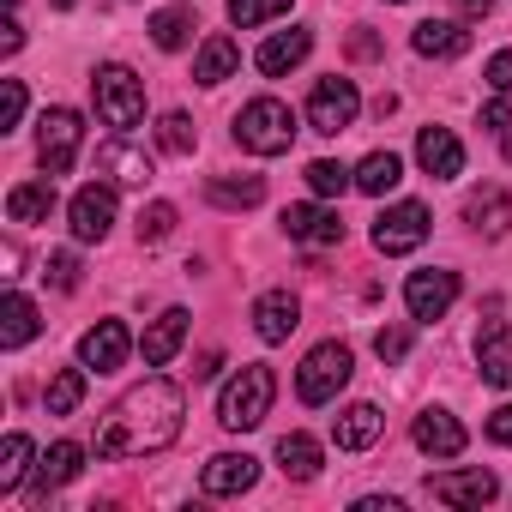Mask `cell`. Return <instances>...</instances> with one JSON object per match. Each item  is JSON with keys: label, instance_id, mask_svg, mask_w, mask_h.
<instances>
[{"label": "cell", "instance_id": "17", "mask_svg": "<svg viewBox=\"0 0 512 512\" xmlns=\"http://www.w3.org/2000/svg\"><path fill=\"white\" fill-rule=\"evenodd\" d=\"M253 476H260V464H253L247 452H217V458L199 470V488H205V494H247Z\"/></svg>", "mask_w": 512, "mask_h": 512}, {"label": "cell", "instance_id": "45", "mask_svg": "<svg viewBox=\"0 0 512 512\" xmlns=\"http://www.w3.org/2000/svg\"><path fill=\"white\" fill-rule=\"evenodd\" d=\"M19 43H25L19 19H7V25H0V55H19Z\"/></svg>", "mask_w": 512, "mask_h": 512}, {"label": "cell", "instance_id": "19", "mask_svg": "<svg viewBox=\"0 0 512 512\" xmlns=\"http://www.w3.org/2000/svg\"><path fill=\"white\" fill-rule=\"evenodd\" d=\"M380 434H386V416H380L374 404H350V410H338V422H332V440H338L344 452H368Z\"/></svg>", "mask_w": 512, "mask_h": 512}, {"label": "cell", "instance_id": "16", "mask_svg": "<svg viewBox=\"0 0 512 512\" xmlns=\"http://www.w3.org/2000/svg\"><path fill=\"white\" fill-rule=\"evenodd\" d=\"M296 326H302V302H296L290 290H272V296L253 302V332H260L266 344H284Z\"/></svg>", "mask_w": 512, "mask_h": 512}, {"label": "cell", "instance_id": "37", "mask_svg": "<svg viewBox=\"0 0 512 512\" xmlns=\"http://www.w3.org/2000/svg\"><path fill=\"white\" fill-rule=\"evenodd\" d=\"M278 13H290V0H229V19H235L241 31L266 25V19H278Z\"/></svg>", "mask_w": 512, "mask_h": 512}, {"label": "cell", "instance_id": "46", "mask_svg": "<svg viewBox=\"0 0 512 512\" xmlns=\"http://www.w3.org/2000/svg\"><path fill=\"white\" fill-rule=\"evenodd\" d=\"M350 55H356V61H374V55H380V43H374L368 31H356V37H350Z\"/></svg>", "mask_w": 512, "mask_h": 512}, {"label": "cell", "instance_id": "8", "mask_svg": "<svg viewBox=\"0 0 512 512\" xmlns=\"http://www.w3.org/2000/svg\"><path fill=\"white\" fill-rule=\"evenodd\" d=\"M422 241H428V205L404 199V205H392V211L374 217V247H380V253H410V247H422Z\"/></svg>", "mask_w": 512, "mask_h": 512}, {"label": "cell", "instance_id": "41", "mask_svg": "<svg viewBox=\"0 0 512 512\" xmlns=\"http://www.w3.org/2000/svg\"><path fill=\"white\" fill-rule=\"evenodd\" d=\"M25 115V79H7V97H0V133H13Z\"/></svg>", "mask_w": 512, "mask_h": 512}, {"label": "cell", "instance_id": "5", "mask_svg": "<svg viewBox=\"0 0 512 512\" xmlns=\"http://www.w3.org/2000/svg\"><path fill=\"white\" fill-rule=\"evenodd\" d=\"M344 386H350V344H320V350H308V362L296 368L302 404H332Z\"/></svg>", "mask_w": 512, "mask_h": 512}, {"label": "cell", "instance_id": "7", "mask_svg": "<svg viewBox=\"0 0 512 512\" xmlns=\"http://www.w3.org/2000/svg\"><path fill=\"white\" fill-rule=\"evenodd\" d=\"M79 139H85V121H79L73 109H49V115H43V133H37L43 169H49V175H67L73 157H79Z\"/></svg>", "mask_w": 512, "mask_h": 512}, {"label": "cell", "instance_id": "28", "mask_svg": "<svg viewBox=\"0 0 512 512\" xmlns=\"http://www.w3.org/2000/svg\"><path fill=\"white\" fill-rule=\"evenodd\" d=\"M404 181V163L392 157V151H368L362 157V169H356V187L368 193V199H380V193H392Z\"/></svg>", "mask_w": 512, "mask_h": 512}, {"label": "cell", "instance_id": "26", "mask_svg": "<svg viewBox=\"0 0 512 512\" xmlns=\"http://www.w3.org/2000/svg\"><path fill=\"white\" fill-rule=\"evenodd\" d=\"M0 320H7V326H0V344H7V350H25V344L37 338V326H43V320H37V302H31V296H19V290L7 296Z\"/></svg>", "mask_w": 512, "mask_h": 512}, {"label": "cell", "instance_id": "48", "mask_svg": "<svg viewBox=\"0 0 512 512\" xmlns=\"http://www.w3.org/2000/svg\"><path fill=\"white\" fill-rule=\"evenodd\" d=\"M211 374H217V350H205V356L193 362V380H211Z\"/></svg>", "mask_w": 512, "mask_h": 512}, {"label": "cell", "instance_id": "32", "mask_svg": "<svg viewBox=\"0 0 512 512\" xmlns=\"http://www.w3.org/2000/svg\"><path fill=\"white\" fill-rule=\"evenodd\" d=\"M43 404H49V416H73V410L85 404V374H79V368H61V374L49 380Z\"/></svg>", "mask_w": 512, "mask_h": 512}, {"label": "cell", "instance_id": "23", "mask_svg": "<svg viewBox=\"0 0 512 512\" xmlns=\"http://www.w3.org/2000/svg\"><path fill=\"white\" fill-rule=\"evenodd\" d=\"M464 217H470L482 235H506V229H512V199H506L500 187H476V193L464 199Z\"/></svg>", "mask_w": 512, "mask_h": 512}, {"label": "cell", "instance_id": "21", "mask_svg": "<svg viewBox=\"0 0 512 512\" xmlns=\"http://www.w3.org/2000/svg\"><path fill=\"white\" fill-rule=\"evenodd\" d=\"M308 49H314V37H308V31H278L272 43H260L253 67H260L266 79H284L290 67H302V61H308Z\"/></svg>", "mask_w": 512, "mask_h": 512}, {"label": "cell", "instance_id": "3", "mask_svg": "<svg viewBox=\"0 0 512 512\" xmlns=\"http://www.w3.org/2000/svg\"><path fill=\"white\" fill-rule=\"evenodd\" d=\"M235 139H241V151H253V157H284V151L296 145V115H290V103L253 97V103L235 115Z\"/></svg>", "mask_w": 512, "mask_h": 512}, {"label": "cell", "instance_id": "6", "mask_svg": "<svg viewBox=\"0 0 512 512\" xmlns=\"http://www.w3.org/2000/svg\"><path fill=\"white\" fill-rule=\"evenodd\" d=\"M356 109H362L356 85L332 73V79H320V85H314V97H308V127H314V133H326V139H338V133L356 121Z\"/></svg>", "mask_w": 512, "mask_h": 512}, {"label": "cell", "instance_id": "43", "mask_svg": "<svg viewBox=\"0 0 512 512\" xmlns=\"http://www.w3.org/2000/svg\"><path fill=\"white\" fill-rule=\"evenodd\" d=\"M488 133H506V121H512V109H506V97H494V103H482V115H476Z\"/></svg>", "mask_w": 512, "mask_h": 512}, {"label": "cell", "instance_id": "29", "mask_svg": "<svg viewBox=\"0 0 512 512\" xmlns=\"http://www.w3.org/2000/svg\"><path fill=\"white\" fill-rule=\"evenodd\" d=\"M235 61H241V55H235L229 37H205V49H199V61H193V79H199V85H223V79L235 73Z\"/></svg>", "mask_w": 512, "mask_h": 512}, {"label": "cell", "instance_id": "13", "mask_svg": "<svg viewBox=\"0 0 512 512\" xmlns=\"http://www.w3.org/2000/svg\"><path fill=\"white\" fill-rule=\"evenodd\" d=\"M476 362L488 386H512V320H488L476 332Z\"/></svg>", "mask_w": 512, "mask_h": 512}, {"label": "cell", "instance_id": "39", "mask_svg": "<svg viewBox=\"0 0 512 512\" xmlns=\"http://www.w3.org/2000/svg\"><path fill=\"white\" fill-rule=\"evenodd\" d=\"M43 278H49L55 290H79V260H73V253H49V260H43Z\"/></svg>", "mask_w": 512, "mask_h": 512}, {"label": "cell", "instance_id": "4", "mask_svg": "<svg viewBox=\"0 0 512 512\" xmlns=\"http://www.w3.org/2000/svg\"><path fill=\"white\" fill-rule=\"evenodd\" d=\"M91 97H97V115H103L115 133L139 127V115H145V85H139L127 67H97V79H91Z\"/></svg>", "mask_w": 512, "mask_h": 512}, {"label": "cell", "instance_id": "18", "mask_svg": "<svg viewBox=\"0 0 512 512\" xmlns=\"http://www.w3.org/2000/svg\"><path fill=\"white\" fill-rule=\"evenodd\" d=\"M284 235H290V241L332 247V241H344V223H338V211H326V205H290V211H284Z\"/></svg>", "mask_w": 512, "mask_h": 512}, {"label": "cell", "instance_id": "20", "mask_svg": "<svg viewBox=\"0 0 512 512\" xmlns=\"http://www.w3.org/2000/svg\"><path fill=\"white\" fill-rule=\"evenodd\" d=\"M410 434H416V446H422L428 458H458V452H464V428H458V416H446V410H422Z\"/></svg>", "mask_w": 512, "mask_h": 512}, {"label": "cell", "instance_id": "40", "mask_svg": "<svg viewBox=\"0 0 512 512\" xmlns=\"http://www.w3.org/2000/svg\"><path fill=\"white\" fill-rule=\"evenodd\" d=\"M374 350H380V362H404L410 356V332L404 326H380L374 332Z\"/></svg>", "mask_w": 512, "mask_h": 512}, {"label": "cell", "instance_id": "35", "mask_svg": "<svg viewBox=\"0 0 512 512\" xmlns=\"http://www.w3.org/2000/svg\"><path fill=\"white\" fill-rule=\"evenodd\" d=\"M308 187H314L320 199H338L344 187H356V175H350L344 163H332V157H320V163H308Z\"/></svg>", "mask_w": 512, "mask_h": 512}, {"label": "cell", "instance_id": "10", "mask_svg": "<svg viewBox=\"0 0 512 512\" xmlns=\"http://www.w3.org/2000/svg\"><path fill=\"white\" fill-rule=\"evenodd\" d=\"M500 494L494 470H446V476H428V500H446V506H488Z\"/></svg>", "mask_w": 512, "mask_h": 512}, {"label": "cell", "instance_id": "33", "mask_svg": "<svg viewBox=\"0 0 512 512\" xmlns=\"http://www.w3.org/2000/svg\"><path fill=\"white\" fill-rule=\"evenodd\" d=\"M31 470V440L25 434H7V446H0V494H13Z\"/></svg>", "mask_w": 512, "mask_h": 512}, {"label": "cell", "instance_id": "27", "mask_svg": "<svg viewBox=\"0 0 512 512\" xmlns=\"http://www.w3.org/2000/svg\"><path fill=\"white\" fill-rule=\"evenodd\" d=\"M55 211V187L49 181H19L13 193H7V217L13 223H43Z\"/></svg>", "mask_w": 512, "mask_h": 512}, {"label": "cell", "instance_id": "44", "mask_svg": "<svg viewBox=\"0 0 512 512\" xmlns=\"http://www.w3.org/2000/svg\"><path fill=\"white\" fill-rule=\"evenodd\" d=\"M488 440H500V446H512V404H500V410L488 416Z\"/></svg>", "mask_w": 512, "mask_h": 512}, {"label": "cell", "instance_id": "42", "mask_svg": "<svg viewBox=\"0 0 512 512\" xmlns=\"http://www.w3.org/2000/svg\"><path fill=\"white\" fill-rule=\"evenodd\" d=\"M482 79H488L500 97H512V49H500V55L488 61V73H482Z\"/></svg>", "mask_w": 512, "mask_h": 512}, {"label": "cell", "instance_id": "49", "mask_svg": "<svg viewBox=\"0 0 512 512\" xmlns=\"http://www.w3.org/2000/svg\"><path fill=\"white\" fill-rule=\"evenodd\" d=\"M55 7H79V0H55Z\"/></svg>", "mask_w": 512, "mask_h": 512}, {"label": "cell", "instance_id": "11", "mask_svg": "<svg viewBox=\"0 0 512 512\" xmlns=\"http://www.w3.org/2000/svg\"><path fill=\"white\" fill-rule=\"evenodd\" d=\"M67 217H73V235L79 241H103L109 229H115V187H79L73 193V205H67Z\"/></svg>", "mask_w": 512, "mask_h": 512}, {"label": "cell", "instance_id": "2", "mask_svg": "<svg viewBox=\"0 0 512 512\" xmlns=\"http://www.w3.org/2000/svg\"><path fill=\"white\" fill-rule=\"evenodd\" d=\"M272 398H278V380H272V368L266 362H247L229 386H223V398H217V422L223 428H260L266 416H272Z\"/></svg>", "mask_w": 512, "mask_h": 512}, {"label": "cell", "instance_id": "25", "mask_svg": "<svg viewBox=\"0 0 512 512\" xmlns=\"http://www.w3.org/2000/svg\"><path fill=\"white\" fill-rule=\"evenodd\" d=\"M278 470H284L290 482H314V476H320V440L284 434V440H278Z\"/></svg>", "mask_w": 512, "mask_h": 512}, {"label": "cell", "instance_id": "38", "mask_svg": "<svg viewBox=\"0 0 512 512\" xmlns=\"http://www.w3.org/2000/svg\"><path fill=\"white\" fill-rule=\"evenodd\" d=\"M169 235H175V205H169V199L145 205V211H139V241L157 247V241H169Z\"/></svg>", "mask_w": 512, "mask_h": 512}, {"label": "cell", "instance_id": "34", "mask_svg": "<svg viewBox=\"0 0 512 512\" xmlns=\"http://www.w3.org/2000/svg\"><path fill=\"white\" fill-rule=\"evenodd\" d=\"M187 37H193V13H187V7H169V13L151 19V43H157V49H181Z\"/></svg>", "mask_w": 512, "mask_h": 512}, {"label": "cell", "instance_id": "30", "mask_svg": "<svg viewBox=\"0 0 512 512\" xmlns=\"http://www.w3.org/2000/svg\"><path fill=\"white\" fill-rule=\"evenodd\" d=\"M205 199H211V205H241V211H247V205L266 199V181H260V175H241V181L211 175V181H205Z\"/></svg>", "mask_w": 512, "mask_h": 512}, {"label": "cell", "instance_id": "47", "mask_svg": "<svg viewBox=\"0 0 512 512\" xmlns=\"http://www.w3.org/2000/svg\"><path fill=\"white\" fill-rule=\"evenodd\" d=\"M458 13H464V19H488V13H494V0H458Z\"/></svg>", "mask_w": 512, "mask_h": 512}, {"label": "cell", "instance_id": "14", "mask_svg": "<svg viewBox=\"0 0 512 512\" xmlns=\"http://www.w3.org/2000/svg\"><path fill=\"white\" fill-rule=\"evenodd\" d=\"M416 163H422L434 181H452V175H464V145L452 139V127H422V139H416Z\"/></svg>", "mask_w": 512, "mask_h": 512}, {"label": "cell", "instance_id": "36", "mask_svg": "<svg viewBox=\"0 0 512 512\" xmlns=\"http://www.w3.org/2000/svg\"><path fill=\"white\" fill-rule=\"evenodd\" d=\"M157 145H163V151H175V157H193L199 133H193V121L175 109V115H163V127H157Z\"/></svg>", "mask_w": 512, "mask_h": 512}, {"label": "cell", "instance_id": "24", "mask_svg": "<svg viewBox=\"0 0 512 512\" xmlns=\"http://www.w3.org/2000/svg\"><path fill=\"white\" fill-rule=\"evenodd\" d=\"M181 338H187V314H181V308H169V314H157V320H151V332H145V344H139V350H145V362H151V368H163V362L181 350Z\"/></svg>", "mask_w": 512, "mask_h": 512}, {"label": "cell", "instance_id": "12", "mask_svg": "<svg viewBox=\"0 0 512 512\" xmlns=\"http://www.w3.org/2000/svg\"><path fill=\"white\" fill-rule=\"evenodd\" d=\"M127 350H133V338H127V326H121V320H97V326L79 338V362H85V368H97V374H121Z\"/></svg>", "mask_w": 512, "mask_h": 512}, {"label": "cell", "instance_id": "15", "mask_svg": "<svg viewBox=\"0 0 512 512\" xmlns=\"http://www.w3.org/2000/svg\"><path fill=\"white\" fill-rule=\"evenodd\" d=\"M97 175H109L115 187H145L157 169H151V157H145L139 145H127V139H109V145L97 151Z\"/></svg>", "mask_w": 512, "mask_h": 512}, {"label": "cell", "instance_id": "1", "mask_svg": "<svg viewBox=\"0 0 512 512\" xmlns=\"http://www.w3.org/2000/svg\"><path fill=\"white\" fill-rule=\"evenodd\" d=\"M175 434H181V386L145 380L103 416L97 458H145V452H163Z\"/></svg>", "mask_w": 512, "mask_h": 512}, {"label": "cell", "instance_id": "31", "mask_svg": "<svg viewBox=\"0 0 512 512\" xmlns=\"http://www.w3.org/2000/svg\"><path fill=\"white\" fill-rule=\"evenodd\" d=\"M43 488H61V482H73L79 470H85V446H73V440H61V446H49L43 452Z\"/></svg>", "mask_w": 512, "mask_h": 512}, {"label": "cell", "instance_id": "22", "mask_svg": "<svg viewBox=\"0 0 512 512\" xmlns=\"http://www.w3.org/2000/svg\"><path fill=\"white\" fill-rule=\"evenodd\" d=\"M410 43H416V55H428V61H458V55L470 49V31H458V25H446V19H422Z\"/></svg>", "mask_w": 512, "mask_h": 512}, {"label": "cell", "instance_id": "50", "mask_svg": "<svg viewBox=\"0 0 512 512\" xmlns=\"http://www.w3.org/2000/svg\"><path fill=\"white\" fill-rule=\"evenodd\" d=\"M506 163H512V139H506Z\"/></svg>", "mask_w": 512, "mask_h": 512}, {"label": "cell", "instance_id": "9", "mask_svg": "<svg viewBox=\"0 0 512 512\" xmlns=\"http://www.w3.org/2000/svg\"><path fill=\"white\" fill-rule=\"evenodd\" d=\"M404 302H410V314H416V320H446V308L458 302V272H440V266L410 272Z\"/></svg>", "mask_w": 512, "mask_h": 512}]
</instances>
